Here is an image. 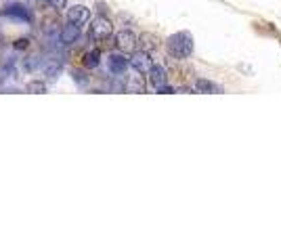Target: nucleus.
I'll use <instances>...</instances> for the list:
<instances>
[{"label": "nucleus", "mask_w": 281, "mask_h": 252, "mask_svg": "<svg viewBox=\"0 0 281 252\" xmlns=\"http://www.w3.org/2000/svg\"><path fill=\"white\" fill-rule=\"evenodd\" d=\"M90 19V9L84 4H76L67 11V21L69 23H76V26H84Z\"/></svg>", "instance_id": "nucleus-4"}, {"label": "nucleus", "mask_w": 281, "mask_h": 252, "mask_svg": "<svg viewBox=\"0 0 281 252\" xmlns=\"http://www.w3.org/2000/svg\"><path fill=\"white\" fill-rule=\"evenodd\" d=\"M149 80H151V86L155 91L162 89V86H166L168 82V76H166V69H164L162 65H153L149 69Z\"/></svg>", "instance_id": "nucleus-8"}, {"label": "nucleus", "mask_w": 281, "mask_h": 252, "mask_svg": "<svg viewBox=\"0 0 281 252\" xmlns=\"http://www.w3.org/2000/svg\"><path fill=\"white\" fill-rule=\"evenodd\" d=\"M51 6H55V9H65V4H67V0H46Z\"/></svg>", "instance_id": "nucleus-15"}, {"label": "nucleus", "mask_w": 281, "mask_h": 252, "mask_svg": "<svg viewBox=\"0 0 281 252\" xmlns=\"http://www.w3.org/2000/svg\"><path fill=\"white\" fill-rule=\"evenodd\" d=\"M130 67L135 69V72H139V74H149V69L153 67V61L149 57V53H147V51L135 53L130 57Z\"/></svg>", "instance_id": "nucleus-3"}, {"label": "nucleus", "mask_w": 281, "mask_h": 252, "mask_svg": "<svg viewBox=\"0 0 281 252\" xmlns=\"http://www.w3.org/2000/svg\"><path fill=\"white\" fill-rule=\"evenodd\" d=\"M195 89L201 91V93H218V91H221L216 84H212V82L204 80V78H199V80H195Z\"/></svg>", "instance_id": "nucleus-12"}, {"label": "nucleus", "mask_w": 281, "mask_h": 252, "mask_svg": "<svg viewBox=\"0 0 281 252\" xmlns=\"http://www.w3.org/2000/svg\"><path fill=\"white\" fill-rule=\"evenodd\" d=\"M112 21L105 19V17H95L90 23V30H88V36L92 40H107L109 36H112Z\"/></svg>", "instance_id": "nucleus-2"}, {"label": "nucleus", "mask_w": 281, "mask_h": 252, "mask_svg": "<svg viewBox=\"0 0 281 252\" xmlns=\"http://www.w3.org/2000/svg\"><path fill=\"white\" fill-rule=\"evenodd\" d=\"M158 93H164V94H170V93H174V89H170V86H162V89H158Z\"/></svg>", "instance_id": "nucleus-16"}, {"label": "nucleus", "mask_w": 281, "mask_h": 252, "mask_svg": "<svg viewBox=\"0 0 281 252\" xmlns=\"http://www.w3.org/2000/svg\"><path fill=\"white\" fill-rule=\"evenodd\" d=\"M128 63L130 61L124 57V53H112L109 55V59H107V65L113 74H124L126 72V67H128Z\"/></svg>", "instance_id": "nucleus-7"}, {"label": "nucleus", "mask_w": 281, "mask_h": 252, "mask_svg": "<svg viewBox=\"0 0 281 252\" xmlns=\"http://www.w3.org/2000/svg\"><path fill=\"white\" fill-rule=\"evenodd\" d=\"M115 44H118V49L122 53H132L137 49V36L132 34L130 30H124V32H120V34L115 36Z\"/></svg>", "instance_id": "nucleus-5"}, {"label": "nucleus", "mask_w": 281, "mask_h": 252, "mask_svg": "<svg viewBox=\"0 0 281 252\" xmlns=\"http://www.w3.org/2000/svg\"><path fill=\"white\" fill-rule=\"evenodd\" d=\"M26 91H28V93H34V94H40V93L46 91V86H44V82H40V80H34V82H29V84L26 86Z\"/></svg>", "instance_id": "nucleus-13"}, {"label": "nucleus", "mask_w": 281, "mask_h": 252, "mask_svg": "<svg viewBox=\"0 0 281 252\" xmlns=\"http://www.w3.org/2000/svg\"><path fill=\"white\" fill-rule=\"evenodd\" d=\"M124 89H126L128 93H143L145 91V82L140 76H130L128 82L124 84Z\"/></svg>", "instance_id": "nucleus-11"}, {"label": "nucleus", "mask_w": 281, "mask_h": 252, "mask_svg": "<svg viewBox=\"0 0 281 252\" xmlns=\"http://www.w3.org/2000/svg\"><path fill=\"white\" fill-rule=\"evenodd\" d=\"M99 63H101V51L99 49H92L84 55V67L86 69H95Z\"/></svg>", "instance_id": "nucleus-10"}, {"label": "nucleus", "mask_w": 281, "mask_h": 252, "mask_svg": "<svg viewBox=\"0 0 281 252\" xmlns=\"http://www.w3.org/2000/svg\"><path fill=\"white\" fill-rule=\"evenodd\" d=\"M28 44H29L28 38H19V40H15L13 49H15V51H26V49H28Z\"/></svg>", "instance_id": "nucleus-14"}, {"label": "nucleus", "mask_w": 281, "mask_h": 252, "mask_svg": "<svg viewBox=\"0 0 281 252\" xmlns=\"http://www.w3.org/2000/svg\"><path fill=\"white\" fill-rule=\"evenodd\" d=\"M2 15L4 17H9V19H15V21H29L32 17H29V13L28 9L23 4H9V6H4L2 9Z\"/></svg>", "instance_id": "nucleus-6"}, {"label": "nucleus", "mask_w": 281, "mask_h": 252, "mask_svg": "<svg viewBox=\"0 0 281 252\" xmlns=\"http://www.w3.org/2000/svg\"><path fill=\"white\" fill-rule=\"evenodd\" d=\"M61 42L63 44H72L76 42L78 38H80V26H76V23H69V26H65L63 30H61Z\"/></svg>", "instance_id": "nucleus-9"}, {"label": "nucleus", "mask_w": 281, "mask_h": 252, "mask_svg": "<svg viewBox=\"0 0 281 252\" xmlns=\"http://www.w3.org/2000/svg\"><path fill=\"white\" fill-rule=\"evenodd\" d=\"M168 53L176 59H187L193 53V38L189 32H178V34L168 38Z\"/></svg>", "instance_id": "nucleus-1"}]
</instances>
